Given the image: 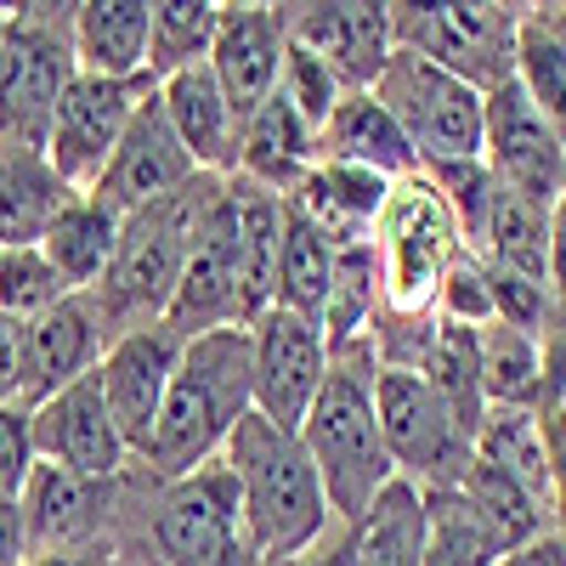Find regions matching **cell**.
<instances>
[{"label": "cell", "instance_id": "7402d4cb", "mask_svg": "<svg viewBox=\"0 0 566 566\" xmlns=\"http://www.w3.org/2000/svg\"><path fill=\"white\" fill-rule=\"evenodd\" d=\"M108 323L97 312V301L91 295H69L57 301L45 317L29 323V368H34V402L57 397L80 380H91L108 352Z\"/></svg>", "mask_w": 566, "mask_h": 566}, {"label": "cell", "instance_id": "1f68e13d", "mask_svg": "<svg viewBox=\"0 0 566 566\" xmlns=\"http://www.w3.org/2000/svg\"><path fill=\"white\" fill-rule=\"evenodd\" d=\"M515 80L566 136V7H522L515 34Z\"/></svg>", "mask_w": 566, "mask_h": 566}, {"label": "cell", "instance_id": "8fae6325", "mask_svg": "<svg viewBox=\"0 0 566 566\" xmlns=\"http://www.w3.org/2000/svg\"><path fill=\"white\" fill-rule=\"evenodd\" d=\"M154 97L148 80H97V74H74L63 103L45 130V159L57 165V176L74 193H91L103 181L108 159L119 154V142L136 119V108Z\"/></svg>", "mask_w": 566, "mask_h": 566}, {"label": "cell", "instance_id": "836d02e7", "mask_svg": "<svg viewBox=\"0 0 566 566\" xmlns=\"http://www.w3.org/2000/svg\"><path fill=\"white\" fill-rule=\"evenodd\" d=\"M374 317H380V266H374V244H352L335 255V277H328V301H323V340L328 357L363 346L374 335Z\"/></svg>", "mask_w": 566, "mask_h": 566}, {"label": "cell", "instance_id": "7c38bea8", "mask_svg": "<svg viewBox=\"0 0 566 566\" xmlns=\"http://www.w3.org/2000/svg\"><path fill=\"white\" fill-rule=\"evenodd\" d=\"M482 165L544 210H555V199L566 193V136L544 119V108L522 91V80H504L499 91H488Z\"/></svg>", "mask_w": 566, "mask_h": 566}, {"label": "cell", "instance_id": "5b68a950", "mask_svg": "<svg viewBox=\"0 0 566 566\" xmlns=\"http://www.w3.org/2000/svg\"><path fill=\"white\" fill-rule=\"evenodd\" d=\"M368 244H374V266H380V317L397 323L437 317L442 283L464 255V232L442 199V187L424 170L402 176Z\"/></svg>", "mask_w": 566, "mask_h": 566}, {"label": "cell", "instance_id": "484cf974", "mask_svg": "<svg viewBox=\"0 0 566 566\" xmlns=\"http://www.w3.org/2000/svg\"><path fill=\"white\" fill-rule=\"evenodd\" d=\"M312 165H317V136H312V130L301 125V114L272 91V97L250 114L244 136H239V170H232V176H244V181L266 187V193L290 199Z\"/></svg>", "mask_w": 566, "mask_h": 566}, {"label": "cell", "instance_id": "f6af8a7d", "mask_svg": "<svg viewBox=\"0 0 566 566\" xmlns=\"http://www.w3.org/2000/svg\"><path fill=\"white\" fill-rule=\"evenodd\" d=\"M538 413H566V328L544 335V391H538Z\"/></svg>", "mask_w": 566, "mask_h": 566}, {"label": "cell", "instance_id": "ac0fdd59", "mask_svg": "<svg viewBox=\"0 0 566 566\" xmlns=\"http://www.w3.org/2000/svg\"><path fill=\"white\" fill-rule=\"evenodd\" d=\"M34 453L45 464L74 470V476H85V482H114L125 470L130 448H125L119 424L103 402L97 374L69 386V391H57V397L34 402Z\"/></svg>", "mask_w": 566, "mask_h": 566}, {"label": "cell", "instance_id": "cb8c5ba5", "mask_svg": "<svg viewBox=\"0 0 566 566\" xmlns=\"http://www.w3.org/2000/svg\"><path fill=\"white\" fill-rule=\"evenodd\" d=\"M148 40H154V0H85V7H74L80 74L148 80Z\"/></svg>", "mask_w": 566, "mask_h": 566}, {"label": "cell", "instance_id": "681fc988", "mask_svg": "<svg viewBox=\"0 0 566 566\" xmlns=\"http://www.w3.org/2000/svg\"><path fill=\"white\" fill-rule=\"evenodd\" d=\"M290 566H352V538H340L335 549H312V555H301V560H290Z\"/></svg>", "mask_w": 566, "mask_h": 566}, {"label": "cell", "instance_id": "7dc6e473", "mask_svg": "<svg viewBox=\"0 0 566 566\" xmlns=\"http://www.w3.org/2000/svg\"><path fill=\"white\" fill-rule=\"evenodd\" d=\"M504 566H566V533H544V538H533L527 549H515Z\"/></svg>", "mask_w": 566, "mask_h": 566}, {"label": "cell", "instance_id": "60d3db41", "mask_svg": "<svg viewBox=\"0 0 566 566\" xmlns=\"http://www.w3.org/2000/svg\"><path fill=\"white\" fill-rule=\"evenodd\" d=\"M437 317L464 323V328H488V323H493V283H488V266L470 255V250L459 255V266H453L448 283H442Z\"/></svg>", "mask_w": 566, "mask_h": 566}, {"label": "cell", "instance_id": "83f0119b", "mask_svg": "<svg viewBox=\"0 0 566 566\" xmlns=\"http://www.w3.org/2000/svg\"><path fill=\"white\" fill-rule=\"evenodd\" d=\"M317 159H346V165H363V170H380L391 181L419 170L402 125L386 114V103L374 97V91H346V103L335 108L328 130L317 136Z\"/></svg>", "mask_w": 566, "mask_h": 566}, {"label": "cell", "instance_id": "52a82bcc", "mask_svg": "<svg viewBox=\"0 0 566 566\" xmlns=\"http://www.w3.org/2000/svg\"><path fill=\"white\" fill-rule=\"evenodd\" d=\"M74 63V7L52 18V7L7 12V45H0V148H40L63 103Z\"/></svg>", "mask_w": 566, "mask_h": 566}, {"label": "cell", "instance_id": "5bb4252c", "mask_svg": "<svg viewBox=\"0 0 566 566\" xmlns=\"http://www.w3.org/2000/svg\"><path fill=\"white\" fill-rule=\"evenodd\" d=\"M181 346L187 335L170 323H148V328H130L119 335L103 363H97V386H103V402L119 424V437L130 453L148 448L154 424H159V408L170 397V380H176V363H181Z\"/></svg>", "mask_w": 566, "mask_h": 566}, {"label": "cell", "instance_id": "816d5d0a", "mask_svg": "<svg viewBox=\"0 0 566 566\" xmlns=\"http://www.w3.org/2000/svg\"><path fill=\"white\" fill-rule=\"evenodd\" d=\"M0 255H7V250H0Z\"/></svg>", "mask_w": 566, "mask_h": 566}, {"label": "cell", "instance_id": "ab89813d", "mask_svg": "<svg viewBox=\"0 0 566 566\" xmlns=\"http://www.w3.org/2000/svg\"><path fill=\"white\" fill-rule=\"evenodd\" d=\"M277 97L301 114V125L312 136H323L328 119H335V108L346 103V85L328 74V63H317L312 52H301V45L290 40V57H283V74H277Z\"/></svg>", "mask_w": 566, "mask_h": 566}, {"label": "cell", "instance_id": "30bf717a", "mask_svg": "<svg viewBox=\"0 0 566 566\" xmlns=\"http://www.w3.org/2000/svg\"><path fill=\"white\" fill-rule=\"evenodd\" d=\"M391 34L397 52L431 57L488 97L504 80H515L522 7H391Z\"/></svg>", "mask_w": 566, "mask_h": 566}, {"label": "cell", "instance_id": "b9f144b4", "mask_svg": "<svg viewBox=\"0 0 566 566\" xmlns=\"http://www.w3.org/2000/svg\"><path fill=\"white\" fill-rule=\"evenodd\" d=\"M34 464V408H0V499H23Z\"/></svg>", "mask_w": 566, "mask_h": 566}, {"label": "cell", "instance_id": "74e56055", "mask_svg": "<svg viewBox=\"0 0 566 566\" xmlns=\"http://www.w3.org/2000/svg\"><path fill=\"white\" fill-rule=\"evenodd\" d=\"M221 29L216 0H154V40H148V80H170L193 63H210Z\"/></svg>", "mask_w": 566, "mask_h": 566}, {"label": "cell", "instance_id": "d6a6232c", "mask_svg": "<svg viewBox=\"0 0 566 566\" xmlns=\"http://www.w3.org/2000/svg\"><path fill=\"white\" fill-rule=\"evenodd\" d=\"M459 493H464V504L476 510V522L493 533V544L504 549V560L515 555V549H527L533 538H544L549 533V522L555 515L533 499V493H522L504 470H493V464H482V459H470V470L453 482Z\"/></svg>", "mask_w": 566, "mask_h": 566}, {"label": "cell", "instance_id": "f546056e", "mask_svg": "<svg viewBox=\"0 0 566 566\" xmlns=\"http://www.w3.org/2000/svg\"><path fill=\"white\" fill-rule=\"evenodd\" d=\"M119 216L108 210V205H97L91 193H80L57 221H52V232H45V261L57 266V277L69 283L74 295H91L97 283L108 277V266H114V250H119Z\"/></svg>", "mask_w": 566, "mask_h": 566}, {"label": "cell", "instance_id": "44dd1931", "mask_svg": "<svg viewBox=\"0 0 566 566\" xmlns=\"http://www.w3.org/2000/svg\"><path fill=\"white\" fill-rule=\"evenodd\" d=\"M154 97H159L170 130L181 136V148L193 154V165L205 176H232V170H239V136H244V125H239V114H232L221 80L210 74V63H193V69L159 80Z\"/></svg>", "mask_w": 566, "mask_h": 566}, {"label": "cell", "instance_id": "6da1fadb", "mask_svg": "<svg viewBox=\"0 0 566 566\" xmlns=\"http://www.w3.org/2000/svg\"><path fill=\"white\" fill-rule=\"evenodd\" d=\"M255 408V346L250 323H221L205 328L181 346L170 397L159 408V424L142 459H148L165 482L193 476L199 464L221 459L232 424Z\"/></svg>", "mask_w": 566, "mask_h": 566}, {"label": "cell", "instance_id": "3957f363", "mask_svg": "<svg viewBox=\"0 0 566 566\" xmlns=\"http://www.w3.org/2000/svg\"><path fill=\"white\" fill-rule=\"evenodd\" d=\"M374 374H380L374 340L335 352L328 357V380L301 424V442L317 464V482L340 527H357L368 504L397 482V464L380 437V413H374Z\"/></svg>", "mask_w": 566, "mask_h": 566}, {"label": "cell", "instance_id": "c3c4849f", "mask_svg": "<svg viewBox=\"0 0 566 566\" xmlns=\"http://www.w3.org/2000/svg\"><path fill=\"white\" fill-rule=\"evenodd\" d=\"M29 566H114L108 549H74V555H34Z\"/></svg>", "mask_w": 566, "mask_h": 566}, {"label": "cell", "instance_id": "2e32d148", "mask_svg": "<svg viewBox=\"0 0 566 566\" xmlns=\"http://www.w3.org/2000/svg\"><path fill=\"white\" fill-rule=\"evenodd\" d=\"M199 176H205V170L193 165V154L181 148V136L170 130L159 97H148V103L136 108V119H130V130H125V142H119V154L108 159L103 181L91 187V199L108 205V210L125 221V216H136V210H148V205L181 193V187L199 181Z\"/></svg>", "mask_w": 566, "mask_h": 566}, {"label": "cell", "instance_id": "ffe728a7", "mask_svg": "<svg viewBox=\"0 0 566 566\" xmlns=\"http://www.w3.org/2000/svg\"><path fill=\"white\" fill-rule=\"evenodd\" d=\"M397 181L380 176V170L346 165V159H317L283 205H290V216H301L306 227H317L335 250H352V244L374 239V227H380Z\"/></svg>", "mask_w": 566, "mask_h": 566}, {"label": "cell", "instance_id": "277c9868", "mask_svg": "<svg viewBox=\"0 0 566 566\" xmlns=\"http://www.w3.org/2000/svg\"><path fill=\"white\" fill-rule=\"evenodd\" d=\"M216 181L221 176H199V181H187L181 193L125 216L114 266L97 290H91V301H97V312L108 323V340L130 335V328L165 323V312L176 301V283H181L187 244H193V227H199V216L216 193Z\"/></svg>", "mask_w": 566, "mask_h": 566}, {"label": "cell", "instance_id": "e575fe53", "mask_svg": "<svg viewBox=\"0 0 566 566\" xmlns=\"http://www.w3.org/2000/svg\"><path fill=\"white\" fill-rule=\"evenodd\" d=\"M476 363H482V397L488 408H538L544 391V340L522 335L510 323L476 328Z\"/></svg>", "mask_w": 566, "mask_h": 566}, {"label": "cell", "instance_id": "d6986e66", "mask_svg": "<svg viewBox=\"0 0 566 566\" xmlns=\"http://www.w3.org/2000/svg\"><path fill=\"white\" fill-rule=\"evenodd\" d=\"M283 57H290V29H283V7H221V29L210 45V74L221 80L239 125L277 91Z\"/></svg>", "mask_w": 566, "mask_h": 566}, {"label": "cell", "instance_id": "7a4b0ae2", "mask_svg": "<svg viewBox=\"0 0 566 566\" xmlns=\"http://www.w3.org/2000/svg\"><path fill=\"white\" fill-rule=\"evenodd\" d=\"M221 459L239 476L244 533H250V549L261 555V566H290V560L312 555L328 538V527H340L301 431H283V424H272L250 408L232 424Z\"/></svg>", "mask_w": 566, "mask_h": 566}, {"label": "cell", "instance_id": "4dcf8cb0", "mask_svg": "<svg viewBox=\"0 0 566 566\" xmlns=\"http://www.w3.org/2000/svg\"><path fill=\"white\" fill-rule=\"evenodd\" d=\"M346 538L352 566H424V488L397 476Z\"/></svg>", "mask_w": 566, "mask_h": 566}, {"label": "cell", "instance_id": "ee69618b", "mask_svg": "<svg viewBox=\"0 0 566 566\" xmlns=\"http://www.w3.org/2000/svg\"><path fill=\"white\" fill-rule=\"evenodd\" d=\"M549 306H555V328H566V193L549 210Z\"/></svg>", "mask_w": 566, "mask_h": 566}, {"label": "cell", "instance_id": "8d00e7d4", "mask_svg": "<svg viewBox=\"0 0 566 566\" xmlns=\"http://www.w3.org/2000/svg\"><path fill=\"white\" fill-rule=\"evenodd\" d=\"M424 566H504V549L459 488H424Z\"/></svg>", "mask_w": 566, "mask_h": 566}, {"label": "cell", "instance_id": "4316f807", "mask_svg": "<svg viewBox=\"0 0 566 566\" xmlns=\"http://www.w3.org/2000/svg\"><path fill=\"white\" fill-rule=\"evenodd\" d=\"M476 459L504 470V476L533 493L549 515H560V488H555V459H549V431L538 408H488L476 431Z\"/></svg>", "mask_w": 566, "mask_h": 566}, {"label": "cell", "instance_id": "ba28073f", "mask_svg": "<svg viewBox=\"0 0 566 566\" xmlns=\"http://www.w3.org/2000/svg\"><path fill=\"white\" fill-rule=\"evenodd\" d=\"M374 413H380V437H386L397 476L413 488H453L470 470V459H476L470 431L453 419L442 391L419 368L374 374Z\"/></svg>", "mask_w": 566, "mask_h": 566}, {"label": "cell", "instance_id": "e0dca14e", "mask_svg": "<svg viewBox=\"0 0 566 566\" xmlns=\"http://www.w3.org/2000/svg\"><path fill=\"white\" fill-rule=\"evenodd\" d=\"M283 29L301 52L328 63L346 91H374V80L386 74L397 57L391 34V7H368V0H335V7H290Z\"/></svg>", "mask_w": 566, "mask_h": 566}, {"label": "cell", "instance_id": "7bdbcfd3", "mask_svg": "<svg viewBox=\"0 0 566 566\" xmlns=\"http://www.w3.org/2000/svg\"><path fill=\"white\" fill-rule=\"evenodd\" d=\"M0 408H34V368H29V323L0 312Z\"/></svg>", "mask_w": 566, "mask_h": 566}, {"label": "cell", "instance_id": "8992f818", "mask_svg": "<svg viewBox=\"0 0 566 566\" xmlns=\"http://www.w3.org/2000/svg\"><path fill=\"white\" fill-rule=\"evenodd\" d=\"M374 97L402 125L419 170H453L482 159V130H488V97L459 74L437 69L431 57L397 52L386 74L374 80Z\"/></svg>", "mask_w": 566, "mask_h": 566}, {"label": "cell", "instance_id": "4fadbf2b", "mask_svg": "<svg viewBox=\"0 0 566 566\" xmlns=\"http://www.w3.org/2000/svg\"><path fill=\"white\" fill-rule=\"evenodd\" d=\"M250 346H255V413L301 431L323 380H328V340L312 317H295L283 306H266L250 323Z\"/></svg>", "mask_w": 566, "mask_h": 566}, {"label": "cell", "instance_id": "d590c367", "mask_svg": "<svg viewBox=\"0 0 566 566\" xmlns=\"http://www.w3.org/2000/svg\"><path fill=\"white\" fill-rule=\"evenodd\" d=\"M335 244L323 239L317 227H306L301 216H290L283 205V250H277V290H272V306L295 312V317H323V301H328V277H335Z\"/></svg>", "mask_w": 566, "mask_h": 566}, {"label": "cell", "instance_id": "9a60e30c", "mask_svg": "<svg viewBox=\"0 0 566 566\" xmlns=\"http://www.w3.org/2000/svg\"><path fill=\"white\" fill-rule=\"evenodd\" d=\"M165 323L181 328L187 340L205 335V328H221V323H244L239 317V232H232L227 176L216 181V193L193 227V244H187L181 283H176V301H170Z\"/></svg>", "mask_w": 566, "mask_h": 566}, {"label": "cell", "instance_id": "f907efd6", "mask_svg": "<svg viewBox=\"0 0 566 566\" xmlns=\"http://www.w3.org/2000/svg\"><path fill=\"white\" fill-rule=\"evenodd\" d=\"M0 45H7V12H0Z\"/></svg>", "mask_w": 566, "mask_h": 566}, {"label": "cell", "instance_id": "603a6c76", "mask_svg": "<svg viewBox=\"0 0 566 566\" xmlns=\"http://www.w3.org/2000/svg\"><path fill=\"white\" fill-rule=\"evenodd\" d=\"M103 488L108 482H85L63 464H34V476L23 482V527H29V560L34 555H74L91 549L103 527Z\"/></svg>", "mask_w": 566, "mask_h": 566}, {"label": "cell", "instance_id": "f1b7e54d", "mask_svg": "<svg viewBox=\"0 0 566 566\" xmlns=\"http://www.w3.org/2000/svg\"><path fill=\"white\" fill-rule=\"evenodd\" d=\"M470 255L549 290V210L499 181L493 187V210L482 221V239H476V250H470Z\"/></svg>", "mask_w": 566, "mask_h": 566}, {"label": "cell", "instance_id": "f35d334b", "mask_svg": "<svg viewBox=\"0 0 566 566\" xmlns=\"http://www.w3.org/2000/svg\"><path fill=\"white\" fill-rule=\"evenodd\" d=\"M74 290L57 277V266L45 261V250H7L0 255V312L7 317H45L57 301H69Z\"/></svg>", "mask_w": 566, "mask_h": 566}, {"label": "cell", "instance_id": "9c48e42d", "mask_svg": "<svg viewBox=\"0 0 566 566\" xmlns=\"http://www.w3.org/2000/svg\"><path fill=\"white\" fill-rule=\"evenodd\" d=\"M154 549L165 566H261L244 533L239 476L227 459H210L193 476L165 482V499L154 510Z\"/></svg>", "mask_w": 566, "mask_h": 566}, {"label": "cell", "instance_id": "bcb514c9", "mask_svg": "<svg viewBox=\"0 0 566 566\" xmlns=\"http://www.w3.org/2000/svg\"><path fill=\"white\" fill-rule=\"evenodd\" d=\"M0 566H29V527L18 499H0Z\"/></svg>", "mask_w": 566, "mask_h": 566}, {"label": "cell", "instance_id": "d4e9b609", "mask_svg": "<svg viewBox=\"0 0 566 566\" xmlns=\"http://www.w3.org/2000/svg\"><path fill=\"white\" fill-rule=\"evenodd\" d=\"M80 193L40 148H0V250H40Z\"/></svg>", "mask_w": 566, "mask_h": 566}]
</instances>
